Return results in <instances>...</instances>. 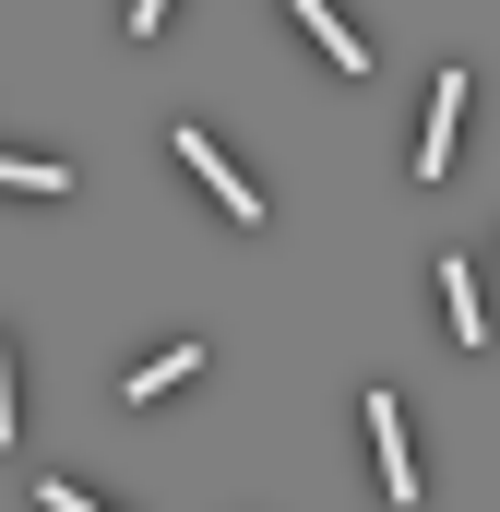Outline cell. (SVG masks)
<instances>
[{
	"instance_id": "1",
	"label": "cell",
	"mask_w": 500,
	"mask_h": 512,
	"mask_svg": "<svg viewBox=\"0 0 500 512\" xmlns=\"http://www.w3.org/2000/svg\"><path fill=\"white\" fill-rule=\"evenodd\" d=\"M167 143H179V167H191V179H203V191L227 203V227H262V191H250L239 167L215 155V131H167Z\"/></svg>"
},
{
	"instance_id": "2",
	"label": "cell",
	"mask_w": 500,
	"mask_h": 512,
	"mask_svg": "<svg viewBox=\"0 0 500 512\" xmlns=\"http://www.w3.org/2000/svg\"><path fill=\"white\" fill-rule=\"evenodd\" d=\"M465 72H453V60H441V84H429V120H417V179H441V167H453V143H465Z\"/></svg>"
},
{
	"instance_id": "3",
	"label": "cell",
	"mask_w": 500,
	"mask_h": 512,
	"mask_svg": "<svg viewBox=\"0 0 500 512\" xmlns=\"http://www.w3.org/2000/svg\"><path fill=\"white\" fill-rule=\"evenodd\" d=\"M358 417H370V453H381V489H393V501H417V453H405V405H393V393H370Z\"/></svg>"
},
{
	"instance_id": "4",
	"label": "cell",
	"mask_w": 500,
	"mask_h": 512,
	"mask_svg": "<svg viewBox=\"0 0 500 512\" xmlns=\"http://www.w3.org/2000/svg\"><path fill=\"white\" fill-rule=\"evenodd\" d=\"M286 12H298V24H310V48H322V60H334V72H370V36H358V24H346V12H334V0H286Z\"/></svg>"
},
{
	"instance_id": "5",
	"label": "cell",
	"mask_w": 500,
	"mask_h": 512,
	"mask_svg": "<svg viewBox=\"0 0 500 512\" xmlns=\"http://www.w3.org/2000/svg\"><path fill=\"white\" fill-rule=\"evenodd\" d=\"M191 370H203V346H155V358L131 370V405H155V393H179Z\"/></svg>"
},
{
	"instance_id": "6",
	"label": "cell",
	"mask_w": 500,
	"mask_h": 512,
	"mask_svg": "<svg viewBox=\"0 0 500 512\" xmlns=\"http://www.w3.org/2000/svg\"><path fill=\"white\" fill-rule=\"evenodd\" d=\"M441 322H453V346H477L489 322H477V274L465 262H441Z\"/></svg>"
},
{
	"instance_id": "7",
	"label": "cell",
	"mask_w": 500,
	"mask_h": 512,
	"mask_svg": "<svg viewBox=\"0 0 500 512\" xmlns=\"http://www.w3.org/2000/svg\"><path fill=\"white\" fill-rule=\"evenodd\" d=\"M0 191H72L60 167H36V155H0Z\"/></svg>"
},
{
	"instance_id": "8",
	"label": "cell",
	"mask_w": 500,
	"mask_h": 512,
	"mask_svg": "<svg viewBox=\"0 0 500 512\" xmlns=\"http://www.w3.org/2000/svg\"><path fill=\"white\" fill-rule=\"evenodd\" d=\"M155 24H167V0H131V36H155Z\"/></svg>"
},
{
	"instance_id": "9",
	"label": "cell",
	"mask_w": 500,
	"mask_h": 512,
	"mask_svg": "<svg viewBox=\"0 0 500 512\" xmlns=\"http://www.w3.org/2000/svg\"><path fill=\"white\" fill-rule=\"evenodd\" d=\"M0 441H12V346H0Z\"/></svg>"
}]
</instances>
